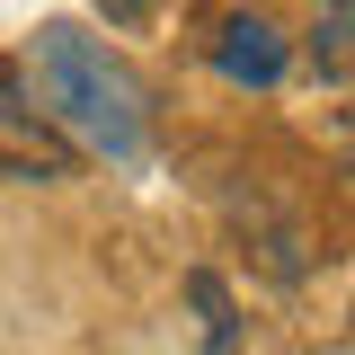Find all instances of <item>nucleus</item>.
<instances>
[{"instance_id": "f03ea898", "label": "nucleus", "mask_w": 355, "mask_h": 355, "mask_svg": "<svg viewBox=\"0 0 355 355\" xmlns=\"http://www.w3.org/2000/svg\"><path fill=\"white\" fill-rule=\"evenodd\" d=\"M284 62H293V53H284V36H275L266 18H240V27L222 36V80H240V89H275Z\"/></svg>"}, {"instance_id": "f257e3e1", "label": "nucleus", "mask_w": 355, "mask_h": 355, "mask_svg": "<svg viewBox=\"0 0 355 355\" xmlns=\"http://www.w3.org/2000/svg\"><path fill=\"white\" fill-rule=\"evenodd\" d=\"M36 98L80 133L98 160H142V142H151L133 71L98 36H80V27H44L36 36Z\"/></svg>"}]
</instances>
